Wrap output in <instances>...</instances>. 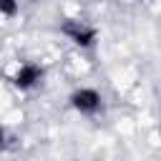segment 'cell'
Listing matches in <instances>:
<instances>
[{"mask_svg":"<svg viewBox=\"0 0 161 161\" xmlns=\"http://www.w3.org/2000/svg\"><path fill=\"white\" fill-rule=\"evenodd\" d=\"M3 143H5V131L0 128V148H3Z\"/></svg>","mask_w":161,"mask_h":161,"instance_id":"obj_5","label":"cell"},{"mask_svg":"<svg viewBox=\"0 0 161 161\" xmlns=\"http://www.w3.org/2000/svg\"><path fill=\"white\" fill-rule=\"evenodd\" d=\"M70 106L83 116H93L101 108V93L93 91V88H80L70 96Z\"/></svg>","mask_w":161,"mask_h":161,"instance_id":"obj_1","label":"cell"},{"mask_svg":"<svg viewBox=\"0 0 161 161\" xmlns=\"http://www.w3.org/2000/svg\"><path fill=\"white\" fill-rule=\"evenodd\" d=\"M0 13L8 15V18H13L18 13V0H0Z\"/></svg>","mask_w":161,"mask_h":161,"instance_id":"obj_4","label":"cell"},{"mask_svg":"<svg viewBox=\"0 0 161 161\" xmlns=\"http://www.w3.org/2000/svg\"><path fill=\"white\" fill-rule=\"evenodd\" d=\"M60 30H63L75 45H83V48L93 45V40H96V30H93L91 25L80 23V20H65V23L60 25Z\"/></svg>","mask_w":161,"mask_h":161,"instance_id":"obj_2","label":"cell"},{"mask_svg":"<svg viewBox=\"0 0 161 161\" xmlns=\"http://www.w3.org/2000/svg\"><path fill=\"white\" fill-rule=\"evenodd\" d=\"M40 78H43V68L35 65V63H25V65H20V68L15 70V75H13V86L28 91V88H33Z\"/></svg>","mask_w":161,"mask_h":161,"instance_id":"obj_3","label":"cell"}]
</instances>
